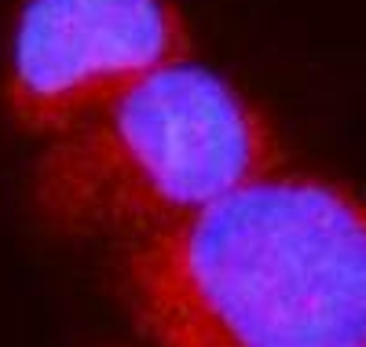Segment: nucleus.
I'll list each match as a JSON object with an SVG mask.
<instances>
[{
  "instance_id": "1",
  "label": "nucleus",
  "mask_w": 366,
  "mask_h": 347,
  "mask_svg": "<svg viewBox=\"0 0 366 347\" xmlns=\"http://www.w3.org/2000/svg\"><path fill=\"white\" fill-rule=\"evenodd\" d=\"M158 347H366V198L275 168L125 252Z\"/></svg>"
},
{
  "instance_id": "2",
  "label": "nucleus",
  "mask_w": 366,
  "mask_h": 347,
  "mask_svg": "<svg viewBox=\"0 0 366 347\" xmlns=\"http://www.w3.org/2000/svg\"><path fill=\"white\" fill-rule=\"evenodd\" d=\"M282 165L271 117L190 55L48 139L30 194L62 237L136 245Z\"/></svg>"
},
{
  "instance_id": "3",
  "label": "nucleus",
  "mask_w": 366,
  "mask_h": 347,
  "mask_svg": "<svg viewBox=\"0 0 366 347\" xmlns=\"http://www.w3.org/2000/svg\"><path fill=\"white\" fill-rule=\"evenodd\" d=\"M190 55L176 0H23L8 37L4 110L48 143Z\"/></svg>"
}]
</instances>
